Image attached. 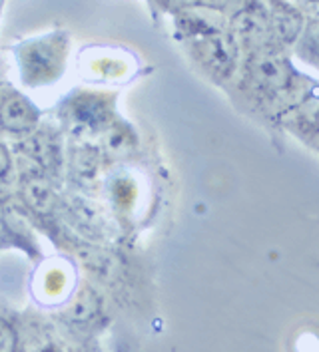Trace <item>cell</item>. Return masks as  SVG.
<instances>
[{
	"label": "cell",
	"instance_id": "cell-1",
	"mask_svg": "<svg viewBox=\"0 0 319 352\" xmlns=\"http://www.w3.org/2000/svg\"><path fill=\"white\" fill-rule=\"evenodd\" d=\"M283 131L294 135L301 146L319 151V90L303 100L298 108L285 113L280 122Z\"/></svg>",
	"mask_w": 319,
	"mask_h": 352
},
{
	"label": "cell",
	"instance_id": "cell-2",
	"mask_svg": "<svg viewBox=\"0 0 319 352\" xmlns=\"http://www.w3.org/2000/svg\"><path fill=\"white\" fill-rule=\"evenodd\" d=\"M196 50L202 58V62L206 64V68L218 76H227L234 70L236 46L220 30L206 28L196 42Z\"/></svg>",
	"mask_w": 319,
	"mask_h": 352
},
{
	"label": "cell",
	"instance_id": "cell-3",
	"mask_svg": "<svg viewBox=\"0 0 319 352\" xmlns=\"http://www.w3.org/2000/svg\"><path fill=\"white\" fill-rule=\"evenodd\" d=\"M38 122L37 108L19 94L6 96L0 102V126L10 133H26Z\"/></svg>",
	"mask_w": 319,
	"mask_h": 352
},
{
	"label": "cell",
	"instance_id": "cell-4",
	"mask_svg": "<svg viewBox=\"0 0 319 352\" xmlns=\"http://www.w3.org/2000/svg\"><path fill=\"white\" fill-rule=\"evenodd\" d=\"M22 197H24L26 205L32 211L40 213V215H48L56 207L54 189L50 186V182L44 177L42 169L28 171L24 175V182H22Z\"/></svg>",
	"mask_w": 319,
	"mask_h": 352
},
{
	"label": "cell",
	"instance_id": "cell-5",
	"mask_svg": "<svg viewBox=\"0 0 319 352\" xmlns=\"http://www.w3.org/2000/svg\"><path fill=\"white\" fill-rule=\"evenodd\" d=\"M98 298L92 295V293H84L80 300L76 302V309H74V315L78 320H88V318H92L96 315V311H98Z\"/></svg>",
	"mask_w": 319,
	"mask_h": 352
},
{
	"label": "cell",
	"instance_id": "cell-6",
	"mask_svg": "<svg viewBox=\"0 0 319 352\" xmlns=\"http://www.w3.org/2000/svg\"><path fill=\"white\" fill-rule=\"evenodd\" d=\"M14 351H17V333L6 320L0 318V352Z\"/></svg>",
	"mask_w": 319,
	"mask_h": 352
},
{
	"label": "cell",
	"instance_id": "cell-7",
	"mask_svg": "<svg viewBox=\"0 0 319 352\" xmlns=\"http://www.w3.org/2000/svg\"><path fill=\"white\" fill-rule=\"evenodd\" d=\"M8 169H10V153L4 148V144L0 142V182L6 177Z\"/></svg>",
	"mask_w": 319,
	"mask_h": 352
},
{
	"label": "cell",
	"instance_id": "cell-8",
	"mask_svg": "<svg viewBox=\"0 0 319 352\" xmlns=\"http://www.w3.org/2000/svg\"><path fill=\"white\" fill-rule=\"evenodd\" d=\"M200 4H206V6H212V8H224L227 4V0H196Z\"/></svg>",
	"mask_w": 319,
	"mask_h": 352
},
{
	"label": "cell",
	"instance_id": "cell-9",
	"mask_svg": "<svg viewBox=\"0 0 319 352\" xmlns=\"http://www.w3.org/2000/svg\"><path fill=\"white\" fill-rule=\"evenodd\" d=\"M303 4H307V6H313V8H318L319 10V0H300Z\"/></svg>",
	"mask_w": 319,
	"mask_h": 352
},
{
	"label": "cell",
	"instance_id": "cell-10",
	"mask_svg": "<svg viewBox=\"0 0 319 352\" xmlns=\"http://www.w3.org/2000/svg\"><path fill=\"white\" fill-rule=\"evenodd\" d=\"M318 157H319V151H318Z\"/></svg>",
	"mask_w": 319,
	"mask_h": 352
}]
</instances>
